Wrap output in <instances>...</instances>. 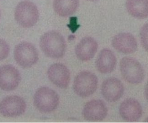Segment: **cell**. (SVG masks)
I'll return each mask as SVG.
<instances>
[{
    "label": "cell",
    "mask_w": 148,
    "mask_h": 123,
    "mask_svg": "<svg viewBox=\"0 0 148 123\" xmlns=\"http://www.w3.org/2000/svg\"><path fill=\"white\" fill-rule=\"evenodd\" d=\"M40 46L47 56L52 58H60L65 54L66 43L64 38L59 32L51 31L41 36Z\"/></svg>",
    "instance_id": "cell-1"
},
{
    "label": "cell",
    "mask_w": 148,
    "mask_h": 123,
    "mask_svg": "<svg viewBox=\"0 0 148 123\" xmlns=\"http://www.w3.org/2000/svg\"><path fill=\"white\" fill-rule=\"evenodd\" d=\"M39 16L37 6L29 1L20 2L15 9V19L19 25L24 28H30L34 26L38 22Z\"/></svg>",
    "instance_id": "cell-2"
},
{
    "label": "cell",
    "mask_w": 148,
    "mask_h": 123,
    "mask_svg": "<svg viewBox=\"0 0 148 123\" xmlns=\"http://www.w3.org/2000/svg\"><path fill=\"white\" fill-rule=\"evenodd\" d=\"M59 98L58 93L48 87L38 89L34 95V104L42 113L52 112L58 106Z\"/></svg>",
    "instance_id": "cell-3"
},
{
    "label": "cell",
    "mask_w": 148,
    "mask_h": 123,
    "mask_svg": "<svg viewBox=\"0 0 148 123\" xmlns=\"http://www.w3.org/2000/svg\"><path fill=\"white\" fill-rule=\"evenodd\" d=\"M120 68L123 77L130 84H140L144 80L145 71L143 67L134 58H123L120 61Z\"/></svg>",
    "instance_id": "cell-4"
},
{
    "label": "cell",
    "mask_w": 148,
    "mask_h": 123,
    "mask_svg": "<svg viewBox=\"0 0 148 123\" xmlns=\"http://www.w3.org/2000/svg\"><path fill=\"white\" fill-rule=\"evenodd\" d=\"M98 84V78L95 74L88 71H83L75 77L73 89L79 96L88 97L96 91Z\"/></svg>",
    "instance_id": "cell-5"
},
{
    "label": "cell",
    "mask_w": 148,
    "mask_h": 123,
    "mask_svg": "<svg viewBox=\"0 0 148 123\" xmlns=\"http://www.w3.org/2000/svg\"><path fill=\"white\" fill-rule=\"evenodd\" d=\"M14 58L19 65L28 68L34 65L38 60V54L34 45L28 42L20 43L15 47Z\"/></svg>",
    "instance_id": "cell-6"
},
{
    "label": "cell",
    "mask_w": 148,
    "mask_h": 123,
    "mask_svg": "<svg viewBox=\"0 0 148 123\" xmlns=\"http://www.w3.org/2000/svg\"><path fill=\"white\" fill-rule=\"evenodd\" d=\"M26 107L23 98L16 95L10 96L0 102V113L6 117L19 116L24 113Z\"/></svg>",
    "instance_id": "cell-7"
},
{
    "label": "cell",
    "mask_w": 148,
    "mask_h": 123,
    "mask_svg": "<svg viewBox=\"0 0 148 123\" xmlns=\"http://www.w3.org/2000/svg\"><path fill=\"white\" fill-rule=\"evenodd\" d=\"M21 81L19 72L11 65L0 67V89L10 91L16 89Z\"/></svg>",
    "instance_id": "cell-8"
},
{
    "label": "cell",
    "mask_w": 148,
    "mask_h": 123,
    "mask_svg": "<svg viewBox=\"0 0 148 123\" xmlns=\"http://www.w3.org/2000/svg\"><path fill=\"white\" fill-rule=\"evenodd\" d=\"M107 113L106 104L100 100H93L86 103L83 111L84 118L88 121H102Z\"/></svg>",
    "instance_id": "cell-9"
},
{
    "label": "cell",
    "mask_w": 148,
    "mask_h": 123,
    "mask_svg": "<svg viewBox=\"0 0 148 123\" xmlns=\"http://www.w3.org/2000/svg\"><path fill=\"white\" fill-rule=\"evenodd\" d=\"M101 92L103 98L108 102H116L123 95L124 86L119 79L115 78H110L103 82Z\"/></svg>",
    "instance_id": "cell-10"
},
{
    "label": "cell",
    "mask_w": 148,
    "mask_h": 123,
    "mask_svg": "<svg viewBox=\"0 0 148 123\" xmlns=\"http://www.w3.org/2000/svg\"><path fill=\"white\" fill-rule=\"evenodd\" d=\"M48 77L51 82L61 89L67 88L70 80V74L67 67L60 63H54L47 71Z\"/></svg>",
    "instance_id": "cell-11"
},
{
    "label": "cell",
    "mask_w": 148,
    "mask_h": 123,
    "mask_svg": "<svg viewBox=\"0 0 148 123\" xmlns=\"http://www.w3.org/2000/svg\"><path fill=\"white\" fill-rule=\"evenodd\" d=\"M119 110L122 118L128 122L138 121L143 114L140 104L133 98H127L123 101L119 106Z\"/></svg>",
    "instance_id": "cell-12"
},
{
    "label": "cell",
    "mask_w": 148,
    "mask_h": 123,
    "mask_svg": "<svg viewBox=\"0 0 148 123\" xmlns=\"http://www.w3.org/2000/svg\"><path fill=\"white\" fill-rule=\"evenodd\" d=\"M112 44L116 50L124 54H131L136 51L138 48L136 40L131 33H120L114 36Z\"/></svg>",
    "instance_id": "cell-13"
},
{
    "label": "cell",
    "mask_w": 148,
    "mask_h": 123,
    "mask_svg": "<svg viewBox=\"0 0 148 123\" xmlns=\"http://www.w3.org/2000/svg\"><path fill=\"white\" fill-rule=\"evenodd\" d=\"M98 47L95 40L88 36L82 39L77 44L75 47V54L81 61H89L95 56Z\"/></svg>",
    "instance_id": "cell-14"
},
{
    "label": "cell",
    "mask_w": 148,
    "mask_h": 123,
    "mask_svg": "<svg viewBox=\"0 0 148 123\" xmlns=\"http://www.w3.org/2000/svg\"><path fill=\"white\" fill-rule=\"evenodd\" d=\"M117 59L113 52L104 48L100 51L96 61L97 69L101 74L111 73L115 68Z\"/></svg>",
    "instance_id": "cell-15"
},
{
    "label": "cell",
    "mask_w": 148,
    "mask_h": 123,
    "mask_svg": "<svg viewBox=\"0 0 148 123\" xmlns=\"http://www.w3.org/2000/svg\"><path fill=\"white\" fill-rule=\"evenodd\" d=\"M126 8L128 12L135 18L145 19L148 16V0H127Z\"/></svg>",
    "instance_id": "cell-16"
},
{
    "label": "cell",
    "mask_w": 148,
    "mask_h": 123,
    "mask_svg": "<svg viewBox=\"0 0 148 123\" xmlns=\"http://www.w3.org/2000/svg\"><path fill=\"white\" fill-rule=\"evenodd\" d=\"M54 10L57 14L67 17L74 14L78 8V0H54Z\"/></svg>",
    "instance_id": "cell-17"
},
{
    "label": "cell",
    "mask_w": 148,
    "mask_h": 123,
    "mask_svg": "<svg viewBox=\"0 0 148 123\" xmlns=\"http://www.w3.org/2000/svg\"><path fill=\"white\" fill-rule=\"evenodd\" d=\"M10 47L8 43L0 38V61L5 59L8 56Z\"/></svg>",
    "instance_id": "cell-18"
},
{
    "label": "cell",
    "mask_w": 148,
    "mask_h": 123,
    "mask_svg": "<svg viewBox=\"0 0 148 123\" xmlns=\"http://www.w3.org/2000/svg\"><path fill=\"white\" fill-rule=\"evenodd\" d=\"M140 38L142 44L144 48L148 50V25L145 24L142 28L140 32Z\"/></svg>",
    "instance_id": "cell-19"
},
{
    "label": "cell",
    "mask_w": 148,
    "mask_h": 123,
    "mask_svg": "<svg viewBox=\"0 0 148 123\" xmlns=\"http://www.w3.org/2000/svg\"><path fill=\"white\" fill-rule=\"evenodd\" d=\"M77 19L76 17L71 18L70 24L68 25L69 28H70V30L73 33L75 32L78 29V27H80V25L77 24Z\"/></svg>",
    "instance_id": "cell-20"
},
{
    "label": "cell",
    "mask_w": 148,
    "mask_h": 123,
    "mask_svg": "<svg viewBox=\"0 0 148 123\" xmlns=\"http://www.w3.org/2000/svg\"><path fill=\"white\" fill-rule=\"evenodd\" d=\"M87 1H98V0H87Z\"/></svg>",
    "instance_id": "cell-21"
},
{
    "label": "cell",
    "mask_w": 148,
    "mask_h": 123,
    "mask_svg": "<svg viewBox=\"0 0 148 123\" xmlns=\"http://www.w3.org/2000/svg\"><path fill=\"white\" fill-rule=\"evenodd\" d=\"M0 18H1V12H0Z\"/></svg>",
    "instance_id": "cell-22"
}]
</instances>
